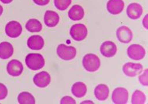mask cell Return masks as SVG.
<instances>
[{"mask_svg": "<svg viewBox=\"0 0 148 104\" xmlns=\"http://www.w3.org/2000/svg\"><path fill=\"white\" fill-rule=\"evenodd\" d=\"M25 62L29 69L34 71L42 69L45 64L43 56L38 53L28 54L26 57Z\"/></svg>", "mask_w": 148, "mask_h": 104, "instance_id": "cell-1", "label": "cell"}, {"mask_svg": "<svg viewBox=\"0 0 148 104\" xmlns=\"http://www.w3.org/2000/svg\"><path fill=\"white\" fill-rule=\"evenodd\" d=\"M83 65L87 71L94 72L99 69L101 61L99 58L95 54H87L83 58Z\"/></svg>", "mask_w": 148, "mask_h": 104, "instance_id": "cell-2", "label": "cell"}, {"mask_svg": "<svg viewBox=\"0 0 148 104\" xmlns=\"http://www.w3.org/2000/svg\"><path fill=\"white\" fill-rule=\"evenodd\" d=\"M57 54L62 60L69 61L76 57L77 50L73 46H67L64 44H59L57 48Z\"/></svg>", "mask_w": 148, "mask_h": 104, "instance_id": "cell-3", "label": "cell"}, {"mask_svg": "<svg viewBox=\"0 0 148 104\" xmlns=\"http://www.w3.org/2000/svg\"><path fill=\"white\" fill-rule=\"evenodd\" d=\"M87 28L86 26L82 24V23H77L75 25L72 26L70 28V35L73 40L77 41H81L84 40L87 37Z\"/></svg>", "mask_w": 148, "mask_h": 104, "instance_id": "cell-4", "label": "cell"}, {"mask_svg": "<svg viewBox=\"0 0 148 104\" xmlns=\"http://www.w3.org/2000/svg\"><path fill=\"white\" fill-rule=\"evenodd\" d=\"M129 99V92L127 89L122 87H119L114 89L112 96V99L114 103L125 104Z\"/></svg>", "mask_w": 148, "mask_h": 104, "instance_id": "cell-5", "label": "cell"}, {"mask_svg": "<svg viewBox=\"0 0 148 104\" xmlns=\"http://www.w3.org/2000/svg\"><path fill=\"white\" fill-rule=\"evenodd\" d=\"M146 51L143 46L140 44H132L127 49L129 58L133 60H141L144 58Z\"/></svg>", "mask_w": 148, "mask_h": 104, "instance_id": "cell-6", "label": "cell"}, {"mask_svg": "<svg viewBox=\"0 0 148 104\" xmlns=\"http://www.w3.org/2000/svg\"><path fill=\"white\" fill-rule=\"evenodd\" d=\"M22 26L17 21H10L5 26V33L11 38L18 37L22 33Z\"/></svg>", "mask_w": 148, "mask_h": 104, "instance_id": "cell-7", "label": "cell"}, {"mask_svg": "<svg viewBox=\"0 0 148 104\" xmlns=\"http://www.w3.org/2000/svg\"><path fill=\"white\" fill-rule=\"evenodd\" d=\"M143 65L140 63H125L123 66V71L125 75L129 77H135L143 71Z\"/></svg>", "mask_w": 148, "mask_h": 104, "instance_id": "cell-8", "label": "cell"}, {"mask_svg": "<svg viewBox=\"0 0 148 104\" xmlns=\"http://www.w3.org/2000/svg\"><path fill=\"white\" fill-rule=\"evenodd\" d=\"M117 39L123 44H128L133 40V32L126 26H122L116 31Z\"/></svg>", "mask_w": 148, "mask_h": 104, "instance_id": "cell-9", "label": "cell"}, {"mask_svg": "<svg viewBox=\"0 0 148 104\" xmlns=\"http://www.w3.org/2000/svg\"><path fill=\"white\" fill-rule=\"evenodd\" d=\"M33 81L38 87L45 88L48 86L51 82V76L47 71H41L34 76Z\"/></svg>", "mask_w": 148, "mask_h": 104, "instance_id": "cell-10", "label": "cell"}, {"mask_svg": "<svg viewBox=\"0 0 148 104\" xmlns=\"http://www.w3.org/2000/svg\"><path fill=\"white\" fill-rule=\"evenodd\" d=\"M101 53L105 58H112L117 52V47L112 41H105L100 48Z\"/></svg>", "mask_w": 148, "mask_h": 104, "instance_id": "cell-11", "label": "cell"}, {"mask_svg": "<svg viewBox=\"0 0 148 104\" xmlns=\"http://www.w3.org/2000/svg\"><path fill=\"white\" fill-rule=\"evenodd\" d=\"M7 72L11 76L16 77L21 75L23 71V66L21 61L16 59L11 60L7 65Z\"/></svg>", "mask_w": 148, "mask_h": 104, "instance_id": "cell-12", "label": "cell"}, {"mask_svg": "<svg viewBox=\"0 0 148 104\" xmlns=\"http://www.w3.org/2000/svg\"><path fill=\"white\" fill-rule=\"evenodd\" d=\"M124 2L123 0H109L107 3V10L112 15H118L122 13L124 9Z\"/></svg>", "mask_w": 148, "mask_h": 104, "instance_id": "cell-13", "label": "cell"}, {"mask_svg": "<svg viewBox=\"0 0 148 104\" xmlns=\"http://www.w3.org/2000/svg\"><path fill=\"white\" fill-rule=\"evenodd\" d=\"M143 7L140 4L136 3H131L128 5L126 13L129 17L132 20H137L143 14Z\"/></svg>", "mask_w": 148, "mask_h": 104, "instance_id": "cell-14", "label": "cell"}, {"mask_svg": "<svg viewBox=\"0 0 148 104\" xmlns=\"http://www.w3.org/2000/svg\"><path fill=\"white\" fill-rule=\"evenodd\" d=\"M44 45H45V41H44L43 37H41V36H31L27 40V46L31 50L39 51L43 48Z\"/></svg>", "mask_w": 148, "mask_h": 104, "instance_id": "cell-15", "label": "cell"}, {"mask_svg": "<svg viewBox=\"0 0 148 104\" xmlns=\"http://www.w3.org/2000/svg\"><path fill=\"white\" fill-rule=\"evenodd\" d=\"M44 20H45V23L47 27H54L59 23V16L55 11L47 10L45 13Z\"/></svg>", "mask_w": 148, "mask_h": 104, "instance_id": "cell-16", "label": "cell"}, {"mask_svg": "<svg viewBox=\"0 0 148 104\" xmlns=\"http://www.w3.org/2000/svg\"><path fill=\"white\" fill-rule=\"evenodd\" d=\"M68 16H69V19H71L72 20H80L84 16V8L79 5H74L69 10Z\"/></svg>", "mask_w": 148, "mask_h": 104, "instance_id": "cell-17", "label": "cell"}, {"mask_svg": "<svg viewBox=\"0 0 148 104\" xmlns=\"http://www.w3.org/2000/svg\"><path fill=\"white\" fill-rule=\"evenodd\" d=\"M13 47L10 43L3 41L0 43V58L8 59L13 55Z\"/></svg>", "mask_w": 148, "mask_h": 104, "instance_id": "cell-18", "label": "cell"}, {"mask_svg": "<svg viewBox=\"0 0 148 104\" xmlns=\"http://www.w3.org/2000/svg\"><path fill=\"white\" fill-rule=\"evenodd\" d=\"M95 97L100 101H104L108 99L109 95V89L105 84L97 85L95 89Z\"/></svg>", "mask_w": 148, "mask_h": 104, "instance_id": "cell-19", "label": "cell"}, {"mask_svg": "<svg viewBox=\"0 0 148 104\" xmlns=\"http://www.w3.org/2000/svg\"><path fill=\"white\" fill-rule=\"evenodd\" d=\"M72 93L77 98L84 97L87 93V86L82 82H77L73 85L71 89Z\"/></svg>", "mask_w": 148, "mask_h": 104, "instance_id": "cell-20", "label": "cell"}, {"mask_svg": "<svg viewBox=\"0 0 148 104\" xmlns=\"http://www.w3.org/2000/svg\"><path fill=\"white\" fill-rule=\"evenodd\" d=\"M18 103L21 104H34L35 99L28 92H22L18 96Z\"/></svg>", "mask_w": 148, "mask_h": 104, "instance_id": "cell-21", "label": "cell"}, {"mask_svg": "<svg viewBox=\"0 0 148 104\" xmlns=\"http://www.w3.org/2000/svg\"><path fill=\"white\" fill-rule=\"evenodd\" d=\"M26 29L30 32H40L42 30V25L38 20L31 19L26 23Z\"/></svg>", "mask_w": 148, "mask_h": 104, "instance_id": "cell-22", "label": "cell"}, {"mask_svg": "<svg viewBox=\"0 0 148 104\" xmlns=\"http://www.w3.org/2000/svg\"><path fill=\"white\" fill-rule=\"evenodd\" d=\"M146 102V96L140 90H136L132 96V103L143 104Z\"/></svg>", "mask_w": 148, "mask_h": 104, "instance_id": "cell-23", "label": "cell"}, {"mask_svg": "<svg viewBox=\"0 0 148 104\" xmlns=\"http://www.w3.org/2000/svg\"><path fill=\"white\" fill-rule=\"evenodd\" d=\"M72 3V0H54V4L59 10H66Z\"/></svg>", "mask_w": 148, "mask_h": 104, "instance_id": "cell-24", "label": "cell"}, {"mask_svg": "<svg viewBox=\"0 0 148 104\" xmlns=\"http://www.w3.org/2000/svg\"><path fill=\"white\" fill-rule=\"evenodd\" d=\"M139 81L143 86H148V70L145 69L143 74L140 75L139 76Z\"/></svg>", "mask_w": 148, "mask_h": 104, "instance_id": "cell-25", "label": "cell"}, {"mask_svg": "<svg viewBox=\"0 0 148 104\" xmlns=\"http://www.w3.org/2000/svg\"><path fill=\"white\" fill-rule=\"evenodd\" d=\"M8 90L5 85L3 83H0V100H3L7 97Z\"/></svg>", "mask_w": 148, "mask_h": 104, "instance_id": "cell-26", "label": "cell"}, {"mask_svg": "<svg viewBox=\"0 0 148 104\" xmlns=\"http://www.w3.org/2000/svg\"><path fill=\"white\" fill-rule=\"evenodd\" d=\"M60 103L62 104H75L76 103V101L75 99H73V98H72L71 97H64L62 98L61 101H60Z\"/></svg>", "mask_w": 148, "mask_h": 104, "instance_id": "cell-27", "label": "cell"}, {"mask_svg": "<svg viewBox=\"0 0 148 104\" xmlns=\"http://www.w3.org/2000/svg\"><path fill=\"white\" fill-rule=\"evenodd\" d=\"M34 3L38 5H46L49 4L50 0H33Z\"/></svg>", "mask_w": 148, "mask_h": 104, "instance_id": "cell-28", "label": "cell"}, {"mask_svg": "<svg viewBox=\"0 0 148 104\" xmlns=\"http://www.w3.org/2000/svg\"><path fill=\"white\" fill-rule=\"evenodd\" d=\"M148 16L146 15L145 17H144V19H143V27L146 28V29H148V23H147V20H148Z\"/></svg>", "mask_w": 148, "mask_h": 104, "instance_id": "cell-29", "label": "cell"}, {"mask_svg": "<svg viewBox=\"0 0 148 104\" xmlns=\"http://www.w3.org/2000/svg\"><path fill=\"white\" fill-rule=\"evenodd\" d=\"M0 1L4 4H8V3H10L13 2V0H0Z\"/></svg>", "mask_w": 148, "mask_h": 104, "instance_id": "cell-30", "label": "cell"}, {"mask_svg": "<svg viewBox=\"0 0 148 104\" xmlns=\"http://www.w3.org/2000/svg\"><path fill=\"white\" fill-rule=\"evenodd\" d=\"M3 8L2 5H0V16L3 14Z\"/></svg>", "mask_w": 148, "mask_h": 104, "instance_id": "cell-31", "label": "cell"}, {"mask_svg": "<svg viewBox=\"0 0 148 104\" xmlns=\"http://www.w3.org/2000/svg\"><path fill=\"white\" fill-rule=\"evenodd\" d=\"M81 103H94V102H92V101H84V102H82Z\"/></svg>", "mask_w": 148, "mask_h": 104, "instance_id": "cell-32", "label": "cell"}]
</instances>
